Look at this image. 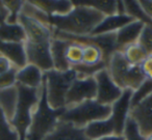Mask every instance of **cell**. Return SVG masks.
<instances>
[{
  "instance_id": "4316f807",
  "label": "cell",
  "mask_w": 152,
  "mask_h": 140,
  "mask_svg": "<svg viewBox=\"0 0 152 140\" xmlns=\"http://www.w3.org/2000/svg\"><path fill=\"white\" fill-rule=\"evenodd\" d=\"M83 45L70 42V45L66 50V59L70 67H72L83 63Z\"/></svg>"
},
{
  "instance_id": "ba28073f",
  "label": "cell",
  "mask_w": 152,
  "mask_h": 140,
  "mask_svg": "<svg viewBox=\"0 0 152 140\" xmlns=\"http://www.w3.org/2000/svg\"><path fill=\"white\" fill-rule=\"evenodd\" d=\"M94 78L96 80V86H97L95 100L102 105L112 106L121 96L123 89L113 81L106 69L99 71L94 76Z\"/></svg>"
},
{
  "instance_id": "ffe728a7",
  "label": "cell",
  "mask_w": 152,
  "mask_h": 140,
  "mask_svg": "<svg viewBox=\"0 0 152 140\" xmlns=\"http://www.w3.org/2000/svg\"><path fill=\"white\" fill-rule=\"evenodd\" d=\"M31 4L44 12L48 16L66 15L74 7L72 1L68 0H45V1H30Z\"/></svg>"
},
{
  "instance_id": "603a6c76",
  "label": "cell",
  "mask_w": 152,
  "mask_h": 140,
  "mask_svg": "<svg viewBox=\"0 0 152 140\" xmlns=\"http://www.w3.org/2000/svg\"><path fill=\"white\" fill-rule=\"evenodd\" d=\"M124 9L125 14L130 16L134 21H139L145 26L152 27V19L145 13L143 7H141L140 1H134V0L124 1Z\"/></svg>"
},
{
  "instance_id": "836d02e7",
  "label": "cell",
  "mask_w": 152,
  "mask_h": 140,
  "mask_svg": "<svg viewBox=\"0 0 152 140\" xmlns=\"http://www.w3.org/2000/svg\"><path fill=\"white\" fill-rule=\"evenodd\" d=\"M140 67L145 79L152 80V55L146 57L143 62L140 65Z\"/></svg>"
},
{
  "instance_id": "7c38bea8",
  "label": "cell",
  "mask_w": 152,
  "mask_h": 140,
  "mask_svg": "<svg viewBox=\"0 0 152 140\" xmlns=\"http://www.w3.org/2000/svg\"><path fill=\"white\" fill-rule=\"evenodd\" d=\"M129 116L137 123L141 134L146 137L152 133V94L132 107Z\"/></svg>"
},
{
  "instance_id": "9c48e42d",
  "label": "cell",
  "mask_w": 152,
  "mask_h": 140,
  "mask_svg": "<svg viewBox=\"0 0 152 140\" xmlns=\"http://www.w3.org/2000/svg\"><path fill=\"white\" fill-rule=\"evenodd\" d=\"M133 90L124 89L121 96L112 105V112L108 118L114 125L115 135H123L126 125V120L129 117L131 110V98Z\"/></svg>"
},
{
  "instance_id": "7402d4cb",
  "label": "cell",
  "mask_w": 152,
  "mask_h": 140,
  "mask_svg": "<svg viewBox=\"0 0 152 140\" xmlns=\"http://www.w3.org/2000/svg\"><path fill=\"white\" fill-rule=\"evenodd\" d=\"M18 103V89L16 86L0 90V107L10 121L15 114Z\"/></svg>"
},
{
  "instance_id": "5bb4252c",
  "label": "cell",
  "mask_w": 152,
  "mask_h": 140,
  "mask_svg": "<svg viewBox=\"0 0 152 140\" xmlns=\"http://www.w3.org/2000/svg\"><path fill=\"white\" fill-rule=\"evenodd\" d=\"M134 20L130 16L126 14H116L112 16H105L102 19V21L94 28L90 36H99V34H106V33H116L118 30H120L125 25L131 23Z\"/></svg>"
},
{
  "instance_id": "83f0119b",
  "label": "cell",
  "mask_w": 152,
  "mask_h": 140,
  "mask_svg": "<svg viewBox=\"0 0 152 140\" xmlns=\"http://www.w3.org/2000/svg\"><path fill=\"white\" fill-rule=\"evenodd\" d=\"M0 140H19L17 132L11 125L10 120L0 107Z\"/></svg>"
},
{
  "instance_id": "30bf717a",
  "label": "cell",
  "mask_w": 152,
  "mask_h": 140,
  "mask_svg": "<svg viewBox=\"0 0 152 140\" xmlns=\"http://www.w3.org/2000/svg\"><path fill=\"white\" fill-rule=\"evenodd\" d=\"M50 43H24L27 63L38 67L42 72L53 70L52 57L50 51Z\"/></svg>"
},
{
  "instance_id": "cb8c5ba5",
  "label": "cell",
  "mask_w": 152,
  "mask_h": 140,
  "mask_svg": "<svg viewBox=\"0 0 152 140\" xmlns=\"http://www.w3.org/2000/svg\"><path fill=\"white\" fill-rule=\"evenodd\" d=\"M73 4L83 5V7H91L95 11L101 13L104 16H112L117 14V1L114 0H90V1H72Z\"/></svg>"
},
{
  "instance_id": "e0dca14e",
  "label": "cell",
  "mask_w": 152,
  "mask_h": 140,
  "mask_svg": "<svg viewBox=\"0 0 152 140\" xmlns=\"http://www.w3.org/2000/svg\"><path fill=\"white\" fill-rule=\"evenodd\" d=\"M44 72H42L38 67L34 65H27L22 69L17 71V84L24 86V87L40 89L43 83Z\"/></svg>"
},
{
  "instance_id": "3957f363",
  "label": "cell",
  "mask_w": 152,
  "mask_h": 140,
  "mask_svg": "<svg viewBox=\"0 0 152 140\" xmlns=\"http://www.w3.org/2000/svg\"><path fill=\"white\" fill-rule=\"evenodd\" d=\"M18 89V103L15 114L10 123L18 134L19 140H26L32 119V112L40 100V89L24 87L16 84Z\"/></svg>"
},
{
  "instance_id": "d590c367",
  "label": "cell",
  "mask_w": 152,
  "mask_h": 140,
  "mask_svg": "<svg viewBox=\"0 0 152 140\" xmlns=\"http://www.w3.org/2000/svg\"><path fill=\"white\" fill-rule=\"evenodd\" d=\"M140 3L145 13L152 19V0H143V1H140Z\"/></svg>"
},
{
  "instance_id": "d6986e66",
  "label": "cell",
  "mask_w": 152,
  "mask_h": 140,
  "mask_svg": "<svg viewBox=\"0 0 152 140\" xmlns=\"http://www.w3.org/2000/svg\"><path fill=\"white\" fill-rule=\"evenodd\" d=\"M69 45L70 42H68V41L61 40L57 38H52L50 45V51L51 57H52L53 70L58 72H66L71 69L67 59H66V50H67Z\"/></svg>"
},
{
  "instance_id": "8992f818",
  "label": "cell",
  "mask_w": 152,
  "mask_h": 140,
  "mask_svg": "<svg viewBox=\"0 0 152 140\" xmlns=\"http://www.w3.org/2000/svg\"><path fill=\"white\" fill-rule=\"evenodd\" d=\"M77 78V73L73 69L66 72L50 70L44 73L48 104L53 109L67 108L66 96L71 84Z\"/></svg>"
},
{
  "instance_id": "74e56055",
  "label": "cell",
  "mask_w": 152,
  "mask_h": 140,
  "mask_svg": "<svg viewBox=\"0 0 152 140\" xmlns=\"http://www.w3.org/2000/svg\"><path fill=\"white\" fill-rule=\"evenodd\" d=\"M145 140H152V133L149 134V135H147L145 137Z\"/></svg>"
},
{
  "instance_id": "5b68a950",
  "label": "cell",
  "mask_w": 152,
  "mask_h": 140,
  "mask_svg": "<svg viewBox=\"0 0 152 140\" xmlns=\"http://www.w3.org/2000/svg\"><path fill=\"white\" fill-rule=\"evenodd\" d=\"M106 70L113 81L123 90L131 89L134 91L145 81L140 65H129L120 51H116L112 55Z\"/></svg>"
},
{
  "instance_id": "d4e9b609",
  "label": "cell",
  "mask_w": 152,
  "mask_h": 140,
  "mask_svg": "<svg viewBox=\"0 0 152 140\" xmlns=\"http://www.w3.org/2000/svg\"><path fill=\"white\" fill-rule=\"evenodd\" d=\"M121 52H122L125 60L131 65H141L144 61V59L148 56L145 51L141 48V46L137 45V43L125 47Z\"/></svg>"
},
{
  "instance_id": "44dd1931",
  "label": "cell",
  "mask_w": 152,
  "mask_h": 140,
  "mask_svg": "<svg viewBox=\"0 0 152 140\" xmlns=\"http://www.w3.org/2000/svg\"><path fill=\"white\" fill-rule=\"evenodd\" d=\"M86 136L90 140H98L114 134V125L110 118L93 121L83 128Z\"/></svg>"
},
{
  "instance_id": "277c9868",
  "label": "cell",
  "mask_w": 152,
  "mask_h": 140,
  "mask_svg": "<svg viewBox=\"0 0 152 140\" xmlns=\"http://www.w3.org/2000/svg\"><path fill=\"white\" fill-rule=\"evenodd\" d=\"M112 107L102 105L96 100H89L67 107L59 120L70 123L76 128H85L93 121L106 119L110 116Z\"/></svg>"
},
{
  "instance_id": "e575fe53",
  "label": "cell",
  "mask_w": 152,
  "mask_h": 140,
  "mask_svg": "<svg viewBox=\"0 0 152 140\" xmlns=\"http://www.w3.org/2000/svg\"><path fill=\"white\" fill-rule=\"evenodd\" d=\"M13 63L7 58V57L0 55V74L7 73L13 67Z\"/></svg>"
},
{
  "instance_id": "4fadbf2b",
  "label": "cell",
  "mask_w": 152,
  "mask_h": 140,
  "mask_svg": "<svg viewBox=\"0 0 152 140\" xmlns=\"http://www.w3.org/2000/svg\"><path fill=\"white\" fill-rule=\"evenodd\" d=\"M9 11L5 9L2 1H0V40L11 43H22L26 41L24 29L19 23H7Z\"/></svg>"
},
{
  "instance_id": "4dcf8cb0",
  "label": "cell",
  "mask_w": 152,
  "mask_h": 140,
  "mask_svg": "<svg viewBox=\"0 0 152 140\" xmlns=\"http://www.w3.org/2000/svg\"><path fill=\"white\" fill-rule=\"evenodd\" d=\"M137 44L141 46V48L145 51L148 56L152 55V27L144 26L143 30L137 38Z\"/></svg>"
},
{
  "instance_id": "d6a6232c",
  "label": "cell",
  "mask_w": 152,
  "mask_h": 140,
  "mask_svg": "<svg viewBox=\"0 0 152 140\" xmlns=\"http://www.w3.org/2000/svg\"><path fill=\"white\" fill-rule=\"evenodd\" d=\"M17 71V67H13L7 73L0 74V90L7 89V88L16 86V84H17V79H16Z\"/></svg>"
},
{
  "instance_id": "7a4b0ae2",
  "label": "cell",
  "mask_w": 152,
  "mask_h": 140,
  "mask_svg": "<svg viewBox=\"0 0 152 140\" xmlns=\"http://www.w3.org/2000/svg\"><path fill=\"white\" fill-rule=\"evenodd\" d=\"M66 108L53 109L48 104L44 78L40 88V100L32 112V119L26 140H44L55 129Z\"/></svg>"
},
{
  "instance_id": "ac0fdd59",
  "label": "cell",
  "mask_w": 152,
  "mask_h": 140,
  "mask_svg": "<svg viewBox=\"0 0 152 140\" xmlns=\"http://www.w3.org/2000/svg\"><path fill=\"white\" fill-rule=\"evenodd\" d=\"M144 24L139 21H133L125 25L116 32V43L118 51H122L125 47L135 44L144 28Z\"/></svg>"
},
{
  "instance_id": "9a60e30c",
  "label": "cell",
  "mask_w": 152,
  "mask_h": 140,
  "mask_svg": "<svg viewBox=\"0 0 152 140\" xmlns=\"http://www.w3.org/2000/svg\"><path fill=\"white\" fill-rule=\"evenodd\" d=\"M44 140H90L86 136L83 128L59 120L55 129L44 138Z\"/></svg>"
},
{
  "instance_id": "52a82bcc",
  "label": "cell",
  "mask_w": 152,
  "mask_h": 140,
  "mask_svg": "<svg viewBox=\"0 0 152 140\" xmlns=\"http://www.w3.org/2000/svg\"><path fill=\"white\" fill-rule=\"evenodd\" d=\"M97 86L94 77L76 78L71 84L66 96V106H74L85 101L95 100Z\"/></svg>"
},
{
  "instance_id": "1f68e13d",
  "label": "cell",
  "mask_w": 152,
  "mask_h": 140,
  "mask_svg": "<svg viewBox=\"0 0 152 140\" xmlns=\"http://www.w3.org/2000/svg\"><path fill=\"white\" fill-rule=\"evenodd\" d=\"M123 135L125 137V140H145V137L141 134L137 123L130 116L126 120Z\"/></svg>"
},
{
  "instance_id": "484cf974",
  "label": "cell",
  "mask_w": 152,
  "mask_h": 140,
  "mask_svg": "<svg viewBox=\"0 0 152 140\" xmlns=\"http://www.w3.org/2000/svg\"><path fill=\"white\" fill-rule=\"evenodd\" d=\"M103 61L102 51L94 45H83V63L87 65H96Z\"/></svg>"
},
{
  "instance_id": "8d00e7d4",
  "label": "cell",
  "mask_w": 152,
  "mask_h": 140,
  "mask_svg": "<svg viewBox=\"0 0 152 140\" xmlns=\"http://www.w3.org/2000/svg\"><path fill=\"white\" fill-rule=\"evenodd\" d=\"M98 140H125L124 135H110V136H106V137H103L101 139H98Z\"/></svg>"
},
{
  "instance_id": "6da1fadb",
  "label": "cell",
  "mask_w": 152,
  "mask_h": 140,
  "mask_svg": "<svg viewBox=\"0 0 152 140\" xmlns=\"http://www.w3.org/2000/svg\"><path fill=\"white\" fill-rule=\"evenodd\" d=\"M104 17L91 7L74 4L66 15L48 16V26L53 31L72 36H89Z\"/></svg>"
},
{
  "instance_id": "8fae6325",
  "label": "cell",
  "mask_w": 152,
  "mask_h": 140,
  "mask_svg": "<svg viewBox=\"0 0 152 140\" xmlns=\"http://www.w3.org/2000/svg\"><path fill=\"white\" fill-rule=\"evenodd\" d=\"M18 23L23 27L27 42L50 43L52 41V30L38 20L21 13L18 18Z\"/></svg>"
},
{
  "instance_id": "f546056e",
  "label": "cell",
  "mask_w": 152,
  "mask_h": 140,
  "mask_svg": "<svg viewBox=\"0 0 152 140\" xmlns=\"http://www.w3.org/2000/svg\"><path fill=\"white\" fill-rule=\"evenodd\" d=\"M152 94V80H147L142 83V85L134 90L132 94V98H131V108L134 107L135 105L139 104L141 101H143L145 98H147L149 94Z\"/></svg>"
},
{
  "instance_id": "f1b7e54d",
  "label": "cell",
  "mask_w": 152,
  "mask_h": 140,
  "mask_svg": "<svg viewBox=\"0 0 152 140\" xmlns=\"http://www.w3.org/2000/svg\"><path fill=\"white\" fill-rule=\"evenodd\" d=\"M5 9L9 11L7 22L11 24L18 23V18L21 14L25 1H2Z\"/></svg>"
},
{
  "instance_id": "2e32d148",
  "label": "cell",
  "mask_w": 152,
  "mask_h": 140,
  "mask_svg": "<svg viewBox=\"0 0 152 140\" xmlns=\"http://www.w3.org/2000/svg\"><path fill=\"white\" fill-rule=\"evenodd\" d=\"M0 55L7 57L18 70L27 65L25 48L22 43H11L0 40Z\"/></svg>"
}]
</instances>
